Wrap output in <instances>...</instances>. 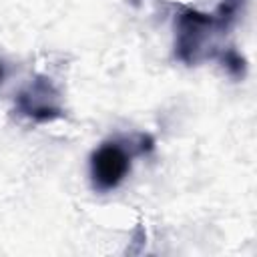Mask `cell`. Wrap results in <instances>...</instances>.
I'll return each instance as SVG.
<instances>
[{
  "instance_id": "1",
  "label": "cell",
  "mask_w": 257,
  "mask_h": 257,
  "mask_svg": "<svg viewBox=\"0 0 257 257\" xmlns=\"http://www.w3.org/2000/svg\"><path fill=\"white\" fill-rule=\"evenodd\" d=\"M131 159L120 145L106 143L92 153L90 173L98 189H114L128 173Z\"/></svg>"
},
{
  "instance_id": "2",
  "label": "cell",
  "mask_w": 257,
  "mask_h": 257,
  "mask_svg": "<svg viewBox=\"0 0 257 257\" xmlns=\"http://www.w3.org/2000/svg\"><path fill=\"white\" fill-rule=\"evenodd\" d=\"M0 78H2V68H0Z\"/></svg>"
}]
</instances>
